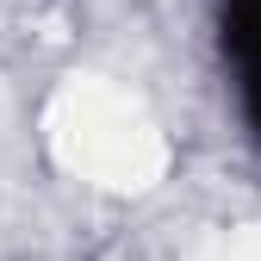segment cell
<instances>
[{
    "mask_svg": "<svg viewBox=\"0 0 261 261\" xmlns=\"http://www.w3.org/2000/svg\"><path fill=\"white\" fill-rule=\"evenodd\" d=\"M218 50H224L237 112L249 137L261 143V0H218Z\"/></svg>",
    "mask_w": 261,
    "mask_h": 261,
    "instance_id": "cell-1",
    "label": "cell"
}]
</instances>
